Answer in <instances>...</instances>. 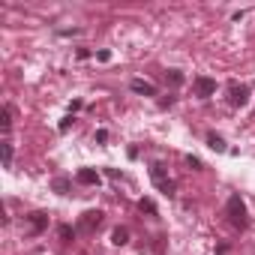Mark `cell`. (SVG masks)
<instances>
[{"label": "cell", "mask_w": 255, "mask_h": 255, "mask_svg": "<svg viewBox=\"0 0 255 255\" xmlns=\"http://www.w3.org/2000/svg\"><path fill=\"white\" fill-rule=\"evenodd\" d=\"M225 216H228V222L234 225V228H249V213H246V204H243V198L240 195H231L228 198V204H225Z\"/></svg>", "instance_id": "obj_1"}, {"label": "cell", "mask_w": 255, "mask_h": 255, "mask_svg": "<svg viewBox=\"0 0 255 255\" xmlns=\"http://www.w3.org/2000/svg\"><path fill=\"white\" fill-rule=\"evenodd\" d=\"M150 180H153V186H156L162 195H168V198L174 195V180L165 174V165H162V162H153V165H150Z\"/></svg>", "instance_id": "obj_2"}, {"label": "cell", "mask_w": 255, "mask_h": 255, "mask_svg": "<svg viewBox=\"0 0 255 255\" xmlns=\"http://www.w3.org/2000/svg\"><path fill=\"white\" fill-rule=\"evenodd\" d=\"M249 99H252V87H249V84H243V81H228V102H231L234 108L249 105Z\"/></svg>", "instance_id": "obj_3"}, {"label": "cell", "mask_w": 255, "mask_h": 255, "mask_svg": "<svg viewBox=\"0 0 255 255\" xmlns=\"http://www.w3.org/2000/svg\"><path fill=\"white\" fill-rule=\"evenodd\" d=\"M99 225H102V210H87V213H81V219H78V231H81V234H93Z\"/></svg>", "instance_id": "obj_4"}, {"label": "cell", "mask_w": 255, "mask_h": 255, "mask_svg": "<svg viewBox=\"0 0 255 255\" xmlns=\"http://www.w3.org/2000/svg\"><path fill=\"white\" fill-rule=\"evenodd\" d=\"M192 90H195V96H198V99H207V96H213V93H216V81H213V78H207V75H198V78L192 81Z\"/></svg>", "instance_id": "obj_5"}, {"label": "cell", "mask_w": 255, "mask_h": 255, "mask_svg": "<svg viewBox=\"0 0 255 255\" xmlns=\"http://www.w3.org/2000/svg\"><path fill=\"white\" fill-rule=\"evenodd\" d=\"M45 228H48V213L33 210V213L27 216V234H42Z\"/></svg>", "instance_id": "obj_6"}, {"label": "cell", "mask_w": 255, "mask_h": 255, "mask_svg": "<svg viewBox=\"0 0 255 255\" xmlns=\"http://www.w3.org/2000/svg\"><path fill=\"white\" fill-rule=\"evenodd\" d=\"M129 90L132 93H141V96H156V87L150 81H144V78H132L129 81Z\"/></svg>", "instance_id": "obj_7"}, {"label": "cell", "mask_w": 255, "mask_h": 255, "mask_svg": "<svg viewBox=\"0 0 255 255\" xmlns=\"http://www.w3.org/2000/svg\"><path fill=\"white\" fill-rule=\"evenodd\" d=\"M75 180H78L81 186H99V171H93V168H81V171L75 174Z\"/></svg>", "instance_id": "obj_8"}, {"label": "cell", "mask_w": 255, "mask_h": 255, "mask_svg": "<svg viewBox=\"0 0 255 255\" xmlns=\"http://www.w3.org/2000/svg\"><path fill=\"white\" fill-rule=\"evenodd\" d=\"M111 243H114V246H126V243H129V228L117 225V228L111 231Z\"/></svg>", "instance_id": "obj_9"}, {"label": "cell", "mask_w": 255, "mask_h": 255, "mask_svg": "<svg viewBox=\"0 0 255 255\" xmlns=\"http://www.w3.org/2000/svg\"><path fill=\"white\" fill-rule=\"evenodd\" d=\"M207 147H210V150H216V153H225V150H228L225 138H222V135H216V132H210V135H207Z\"/></svg>", "instance_id": "obj_10"}, {"label": "cell", "mask_w": 255, "mask_h": 255, "mask_svg": "<svg viewBox=\"0 0 255 255\" xmlns=\"http://www.w3.org/2000/svg\"><path fill=\"white\" fill-rule=\"evenodd\" d=\"M0 129L3 132L12 129V105H3V111H0Z\"/></svg>", "instance_id": "obj_11"}, {"label": "cell", "mask_w": 255, "mask_h": 255, "mask_svg": "<svg viewBox=\"0 0 255 255\" xmlns=\"http://www.w3.org/2000/svg\"><path fill=\"white\" fill-rule=\"evenodd\" d=\"M0 153H3V168H12V156H15L12 141H3V144H0Z\"/></svg>", "instance_id": "obj_12"}, {"label": "cell", "mask_w": 255, "mask_h": 255, "mask_svg": "<svg viewBox=\"0 0 255 255\" xmlns=\"http://www.w3.org/2000/svg\"><path fill=\"white\" fill-rule=\"evenodd\" d=\"M165 81H168V84H174V87H180V84L186 81V75H183L180 69H168V72H165Z\"/></svg>", "instance_id": "obj_13"}, {"label": "cell", "mask_w": 255, "mask_h": 255, "mask_svg": "<svg viewBox=\"0 0 255 255\" xmlns=\"http://www.w3.org/2000/svg\"><path fill=\"white\" fill-rule=\"evenodd\" d=\"M51 189H54L57 195H66V192H69V177H54V180H51Z\"/></svg>", "instance_id": "obj_14"}, {"label": "cell", "mask_w": 255, "mask_h": 255, "mask_svg": "<svg viewBox=\"0 0 255 255\" xmlns=\"http://www.w3.org/2000/svg\"><path fill=\"white\" fill-rule=\"evenodd\" d=\"M75 231H78V228H72V225H60V228H57V234H60L63 243H72V240H75Z\"/></svg>", "instance_id": "obj_15"}, {"label": "cell", "mask_w": 255, "mask_h": 255, "mask_svg": "<svg viewBox=\"0 0 255 255\" xmlns=\"http://www.w3.org/2000/svg\"><path fill=\"white\" fill-rule=\"evenodd\" d=\"M138 210H141V213H150V216H156V204H153L150 198H141V201H138Z\"/></svg>", "instance_id": "obj_16"}, {"label": "cell", "mask_w": 255, "mask_h": 255, "mask_svg": "<svg viewBox=\"0 0 255 255\" xmlns=\"http://www.w3.org/2000/svg\"><path fill=\"white\" fill-rule=\"evenodd\" d=\"M72 120H75V117H72V114H66V117L60 120V126H57V129H60V132H69V126H72Z\"/></svg>", "instance_id": "obj_17"}, {"label": "cell", "mask_w": 255, "mask_h": 255, "mask_svg": "<svg viewBox=\"0 0 255 255\" xmlns=\"http://www.w3.org/2000/svg\"><path fill=\"white\" fill-rule=\"evenodd\" d=\"M186 165H189V168H192V171H198V168H204V165H201V159H198V156H186Z\"/></svg>", "instance_id": "obj_18"}, {"label": "cell", "mask_w": 255, "mask_h": 255, "mask_svg": "<svg viewBox=\"0 0 255 255\" xmlns=\"http://www.w3.org/2000/svg\"><path fill=\"white\" fill-rule=\"evenodd\" d=\"M96 60H102V63H108V60H111V51H96Z\"/></svg>", "instance_id": "obj_19"}, {"label": "cell", "mask_w": 255, "mask_h": 255, "mask_svg": "<svg viewBox=\"0 0 255 255\" xmlns=\"http://www.w3.org/2000/svg\"><path fill=\"white\" fill-rule=\"evenodd\" d=\"M96 141H99V144H105V141H108V132H105V129H99V132H96Z\"/></svg>", "instance_id": "obj_20"}, {"label": "cell", "mask_w": 255, "mask_h": 255, "mask_svg": "<svg viewBox=\"0 0 255 255\" xmlns=\"http://www.w3.org/2000/svg\"><path fill=\"white\" fill-rule=\"evenodd\" d=\"M168 105H174V96H168V99H159V108H168Z\"/></svg>", "instance_id": "obj_21"}]
</instances>
